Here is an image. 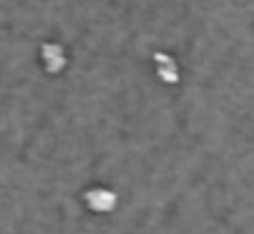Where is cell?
Masks as SVG:
<instances>
[{
	"instance_id": "7a4b0ae2",
	"label": "cell",
	"mask_w": 254,
	"mask_h": 234,
	"mask_svg": "<svg viewBox=\"0 0 254 234\" xmlns=\"http://www.w3.org/2000/svg\"><path fill=\"white\" fill-rule=\"evenodd\" d=\"M38 58H41L43 71L51 73V76L63 73L65 66H68V53H65L63 43H58V41H43V43H41V53H38Z\"/></svg>"
},
{
	"instance_id": "6da1fadb",
	"label": "cell",
	"mask_w": 254,
	"mask_h": 234,
	"mask_svg": "<svg viewBox=\"0 0 254 234\" xmlns=\"http://www.w3.org/2000/svg\"><path fill=\"white\" fill-rule=\"evenodd\" d=\"M83 204L93 214H111L119 207V194L108 186H91L83 194Z\"/></svg>"
},
{
	"instance_id": "3957f363",
	"label": "cell",
	"mask_w": 254,
	"mask_h": 234,
	"mask_svg": "<svg viewBox=\"0 0 254 234\" xmlns=\"http://www.w3.org/2000/svg\"><path fill=\"white\" fill-rule=\"evenodd\" d=\"M154 68H156V76H159V81L174 86L179 83V78H181V68L176 63V58L171 53H154Z\"/></svg>"
}]
</instances>
